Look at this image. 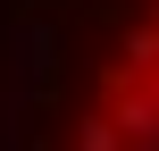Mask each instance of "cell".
<instances>
[{
	"instance_id": "cell-1",
	"label": "cell",
	"mask_w": 159,
	"mask_h": 151,
	"mask_svg": "<svg viewBox=\"0 0 159 151\" xmlns=\"http://www.w3.org/2000/svg\"><path fill=\"white\" fill-rule=\"evenodd\" d=\"M50 50H59V25H50V17H17V25L0 34V84H8L17 101H42V92H50Z\"/></svg>"
},
{
	"instance_id": "cell-4",
	"label": "cell",
	"mask_w": 159,
	"mask_h": 151,
	"mask_svg": "<svg viewBox=\"0 0 159 151\" xmlns=\"http://www.w3.org/2000/svg\"><path fill=\"white\" fill-rule=\"evenodd\" d=\"M143 92H151V101H159V67H151V84H143Z\"/></svg>"
},
{
	"instance_id": "cell-2",
	"label": "cell",
	"mask_w": 159,
	"mask_h": 151,
	"mask_svg": "<svg viewBox=\"0 0 159 151\" xmlns=\"http://www.w3.org/2000/svg\"><path fill=\"white\" fill-rule=\"evenodd\" d=\"M151 67H159V25H126L117 34V76L126 84H151Z\"/></svg>"
},
{
	"instance_id": "cell-3",
	"label": "cell",
	"mask_w": 159,
	"mask_h": 151,
	"mask_svg": "<svg viewBox=\"0 0 159 151\" xmlns=\"http://www.w3.org/2000/svg\"><path fill=\"white\" fill-rule=\"evenodd\" d=\"M75 151H126V143H117V126H109L101 109H84V118H75Z\"/></svg>"
}]
</instances>
